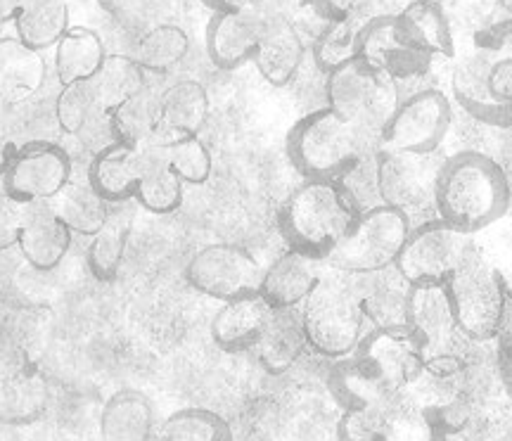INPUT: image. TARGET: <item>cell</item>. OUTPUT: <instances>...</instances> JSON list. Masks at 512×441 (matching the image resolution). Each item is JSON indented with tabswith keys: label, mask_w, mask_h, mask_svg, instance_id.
Segmentation results:
<instances>
[{
	"label": "cell",
	"mask_w": 512,
	"mask_h": 441,
	"mask_svg": "<svg viewBox=\"0 0 512 441\" xmlns=\"http://www.w3.org/2000/svg\"><path fill=\"white\" fill-rule=\"evenodd\" d=\"M486 257L491 261V268H494L498 283L503 287V294L505 299H508V304L512 306V242L508 245H501L494 252H486Z\"/></svg>",
	"instance_id": "cell-50"
},
{
	"label": "cell",
	"mask_w": 512,
	"mask_h": 441,
	"mask_svg": "<svg viewBox=\"0 0 512 441\" xmlns=\"http://www.w3.org/2000/svg\"><path fill=\"white\" fill-rule=\"evenodd\" d=\"M157 430L155 404L140 389H119L102 406V441H155Z\"/></svg>",
	"instance_id": "cell-26"
},
{
	"label": "cell",
	"mask_w": 512,
	"mask_h": 441,
	"mask_svg": "<svg viewBox=\"0 0 512 441\" xmlns=\"http://www.w3.org/2000/svg\"><path fill=\"white\" fill-rule=\"evenodd\" d=\"M486 91L496 112V129H512V57H491Z\"/></svg>",
	"instance_id": "cell-44"
},
{
	"label": "cell",
	"mask_w": 512,
	"mask_h": 441,
	"mask_svg": "<svg viewBox=\"0 0 512 441\" xmlns=\"http://www.w3.org/2000/svg\"><path fill=\"white\" fill-rule=\"evenodd\" d=\"M403 396L430 413L448 437L463 432L472 415L470 368L456 351L432 356Z\"/></svg>",
	"instance_id": "cell-8"
},
{
	"label": "cell",
	"mask_w": 512,
	"mask_h": 441,
	"mask_svg": "<svg viewBox=\"0 0 512 441\" xmlns=\"http://www.w3.org/2000/svg\"><path fill=\"white\" fill-rule=\"evenodd\" d=\"M358 60L394 81L425 74L432 65V57L418 53L403 41L396 27V15L363 19L358 29Z\"/></svg>",
	"instance_id": "cell-15"
},
{
	"label": "cell",
	"mask_w": 512,
	"mask_h": 441,
	"mask_svg": "<svg viewBox=\"0 0 512 441\" xmlns=\"http://www.w3.org/2000/svg\"><path fill=\"white\" fill-rule=\"evenodd\" d=\"M261 276L264 268L254 254L230 242H214L197 249L183 271L185 283L192 290L221 304L259 292Z\"/></svg>",
	"instance_id": "cell-10"
},
{
	"label": "cell",
	"mask_w": 512,
	"mask_h": 441,
	"mask_svg": "<svg viewBox=\"0 0 512 441\" xmlns=\"http://www.w3.org/2000/svg\"><path fill=\"white\" fill-rule=\"evenodd\" d=\"M370 145L373 140L366 133L325 105L294 121L285 152L302 178L344 181L363 164Z\"/></svg>",
	"instance_id": "cell-3"
},
{
	"label": "cell",
	"mask_w": 512,
	"mask_h": 441,
	"mask_svg": "<svg viewBox=\"0 0 512 441\" xmlns=\"http://www.w3.org/2000/svg\"><path fill=\"white\" fill-rule=\"evenodd\" d=\"M273 318L259 292L223 302L211 318V342L226 354H252Z\"/></svg>",
	"instance_id": "cell-20"
},
{
	"label": "cell",
	"mask_w": 512,
	"mask_h": 441,
	"mask_svg": "<svg viewBox=\"0 0 512 441\" xmlns=\"http://www.w3.org/2000/svg\"><path fill=\"white\" fill-rule=\"evenodd\" d=\"M306 349L309 347H306L299 309H285L273 311L271 323L252 354L268 375H283L302 359Z\"/></svg>",
	"instance_id": "cell-29"
},
{
	"label": "cell",
	"mask_w": 512,
	"mask_h": 441,
	"mask_svg": "<svg viewBox=\"0 0 512 441\" xmlns=\"http://www.w3.org/2000/svg\"><path fill=\"white\" fill-rule=\"evenodd\" d=\"M133 214L126 204H112L110 219L98 233L91 235L86 249V266L98 283H112L124 264L128 238H131Z\"/></svg>",
	"instance_id": "cell-32"
},
{
	"label": "cell",
	"mask_w": 512,
	"mask_h": 441,
	"mask_svg": "<svg viewBox=\"0 0 512 441\" xmlns=\"http://www.w3.org/2000/svg\"><path fill=\"white\" fill-rule=\"evenodd\" d=\"M323 22H361L375 0H304Z\"/></svg>",
	"instance_id": "cell-46"
},
{
	"label": "cell",
	"mask_w": 512,
	"mask_h": 441,
	"mask_svg": "<svg viewBox=\"0 0 512 441\" xmlns=\"http://www.w3.org/2000/svg\"><path fill=\"white\" fill-rule=\"evenodd\" d=\"M439 152L418 155L377 147L375 152V188L380 202L401 209L411 216L415 209L434 207L439 171L444 166Z\"/></svg>",
	"instance_id": "cell-11"
},
{
	"label": "cell",
	"mask_w": 512,
	"mask_h": 441,
	"mask_svg": "<svg viewBox=\"0 0 512 441\" xmlns=\"http://www.w3.org/2000/svg\"><path fill=\"white\" fill-rule=\"evenodd\" d=\"M472 245L475 242L448 223L430 219L411 228L394 268L411 287L444 285Z\"/></svg>",
	"instance_id": "cell-12"
},
{
	"label": "cell",
	"mask_w": 512,
	"mask_h": 441,
	"mask_svg": "<svg viewBox=\"0 0 512 441\" xmlns=\"http://www.w3.org/2000/svg\"><path fill=\"white\" fill-rule=\"evenodd\" d=\"M22 230V204L0 190V254L17 247Z\"/></svg>",
	"instance_id": "cell-48"
},
{
	"label": "cell",
	"mask_w": 512,
	"mask_h": 441,
	"mask_svg": "<svg viewBox=\"0 0 512 441\" xmlns=\"http://www.w3.org/2000/svg\"><path fill=\"white\" fill-rule=\"evenodd\" d=\"M147 3H150L152 8H159V10H171V8H178V5H181L183 0H147Z\"/></svg>",
	"instance_id": "cell-55"
},
{
	"label": "cell",
	"mask_w": 512,
	"mask_h": 441,
	"mask_svg": "<svg viewBox=\"0 0 512 441\" xmlns=\"http://www.w3.org/2000/svg\"><path fill=\"white\" fill-rule=\"evenodd\" d=\"M403 328L411 332L425 359L453 351L451 342L460 332L456 328V321H453L444 285L411 287Z\"/></svg>",
	"instance_id": "cell-17"
},
{
	"label": "cell",
	"mask_w": 512,
	"mask_h": 441,
	"mask_svg": "<svg viewBox=\"0 0 512 441\" xmlns=\"http://www.w3.org/2000/svg\"><path fill=\"white\" fill-rule=\"evenodd\" d=\"M361 207L344 181L304 178L285 197L278 212V230L287 249L316 261H328L354 230Z\"/></svg>",
	"instance_id": "cell-2"
},
{
	"label": "cell",
	"mask_w": 512,
	"mask_h": 441,
	"mask_svg": "<svg viewBox=\"0 0 512 441\" xmlns=\"http://www.w3.org/2000/svg\"><path fill=\"white\" fill-rule=\"evenodd\" d=\"M110 140L117 143L143 147L152 140L162 138V119H159V95L140 91L121 105L107 112Z\"/></svg>",
	"instance_id": "cell-34"
},
{
	"label": "cell",
	"mask_w": 512,
	"mask_h": 441,
	"mask_svg": "<svg viewBox=\"0 0 512 441\" xmlns=\"http://www.w3.org/2000/svg\"><path fill=\"white\" fill-rule=\"evenodd\" d=\"M498 5L503 12H508V17H512V0H498Z\"/></svg>",
	"instance_id": "cell-56"
},
{
	"label": "cell",
	"mask_w": 512,
	"mask_h": 441,
	"mask_svg": "<svg viewBox=\"0 0 512 441\" xmlns=\"http://www.w3.org/2000/svg\"><path fill=\"white\" fill-rule=\"evenodd\" d=\"M72 181V157L53 140H31L17 145L3 176V190L19 204L55 200Z\"/></svg>",
	"instance_id": "cell-13"
},
{
	"label": "cell",
	"mask_w": 512,
	"mask_h": 441,
	"mask_svg": "<svg viewBox=\"0 0 512 441\" xmlns=\"http://www.w3.org/2000/svg\"><path fill=\"white\" fill-rule=\"evenodd\" d=\"M50 406L46 377L34 368L0 366V425L24 427L43 418Z\"/></svg>",
	"instance_id": "cell-22"
},
{
	"label": "cell",
	"mask_w": 512,
	"mask_h": 441,
	"mask_svg": "<svg viewBox=\"0 0 512 441\" xmlns=\"http://www.w3.org/2000/svg\"><path fill=\"white\" fill-rule=\"evenodd\" d=\"M325 98L328 107L356 129H361L380 147V131L389 114L399 105L396 81L377 74L361 60L335 69L325 76Z\"/></svg>",
	"instance_id": "cell-7"
},
{
	"label": "cell",
	"mask_w": 512,
	"mask_h": 441,
	"mask_svg": "<svg viewBox=\"0 0 512 441\" xmlns=\"http://www.w3.org/2000/svg\"><path fill=\"white\" fill-rule=\"evenodd\" d=\"M306 347L320 359L342 361L354 356L366 335V316L354 285L344 280H320L306 302L299 306Z\"/></svg>",
	"instance_id": "cell-5"
},
{
	"label": "cell",
	"mask_w": 512,
	"mask_h": 441,
	"mask_svg": "<svg viewBox=\"0 0 512 441\" xmlns=\"http://www.w3.org/2000/svg\"><path fill=\"white\" fill-rule=\"evenodd\" d=\"M24 3H27V0H0V27L8 22H15V17L19 15Z\"/></svg>",
	"instance_id": "cell-53"
},
{
	"label": "cell",
	"mask_w": 512,
	"mask_h": 441,
	"mask_svg": "<svg viewBox=\"0 0 512 441\" xmlns=\"http://www.w3.org/2000/svg\"><path fill=\"white\" fill-rule=\"evenodd\" d=\"M510 181L494 157L460 150L446 157L439 171L434 209L437 219L458 233L472 235L491 228L510 209Z\"/></svg>",
	"instance_id": "cell-1"
},
{
	"label": "cell",
	"mask_w": 512,
	"mask_h": 441,
	"mask_svg": "<svg viewBox=\"0 0 512 441\" xmlns=\"http://www.w3.org/2000/svg\"><path fill=\"white\" fill-rule=\"evenodd\" d=\"M453 121V105L439 88H425L399 100L380 131V147L430 155L444 145Z\"/></svg>",
	"instance_id": "cell-9"
},
{
	"label": "cell",
	"mask_w": 512,
	"mask_h": 441,
	"mask_svg": "<svg viewBox=\"0 0 512 441\" xmlns=\"http://www.w3.org/2000/svg\"><path fill=\"white\" fill-rule=\"evenodd\" d=\"M354 359L394 394L406 392L425 366V354L406 328H370Z\"/></svg>",
	"instance_id": "cell-14"
},
{
	"label": "cell",
	"mask_w": 512,
	"mask_h": 441,
	"mask_svg": "<svg viewBox=\"0 0 512 441\" xmlns=\"http://www.w3.org/2000/svg\"><path fill=\"white\" fill-rule=\"evenodd\" d=\"M358 29L361 22H325L311 46L313 65L328 76L358 57Z\"/></svg>",
	"instance_id": "cell-42"
},
{
	"label": "cell",
	"mask_w": 512,
	"mask_h": 441,
	"mask_svg": "<svg viewBox=\"0 0 512 441\" xmlns=\"http://www.w3.org/2000/svg\"><path fill=\"white\" fill-rule=\"evenodd\" d=\"M211 112L207 88L195 79H178L159 93V119H162V138L200 136Z\"/></svg>",
	"instance_id": "cell-27"
},
{
	"label": "cell",
	"mask_w": 512,
	"mask_h": 441,
	"mask_svg": "<svg viewBox=\"0 0 512 441\" xmlns=\"http://www.w3.org/2000/svg\"><path fill=\"white\" fill-rule=\"evenodd\" d=\"M408 233H411V216L380 202L361 212L354 230L325 264L344 276H370V273L387 271L399 259Z\"/></svg>",
	"instance_id": "cell-6"
},
{
	"label": "cell",
	"mask_w": 512,
	"mask_h": 441,
	"mask_svg": "<svg viewBox=\"0 0 512 441\" xmlns=\"http://www.w3.org/2000/svg\"><path fill=\"white\" fill-rule=\"evenodd\" d=\"M140 152V181L133 195V202H138L145 212L166 216L181 209L185 183L174 174L164 155V138L152 140Z\"/></svg>",
	"instance_id": "cell-25"
},
{
	"label": "cell",
	"mask_w": 512,
	"mask_h": 441,
	"mask_svg": "<svg viewBox=\"0 0 512 441\" xmlns=\"http://www.w3.org/2000/svg\"><path fill=\"white\" fill-rule=\"evenodd\" d=\"M91 81L107 112L147 88L145 69L138 65L136 57L124 53H107L105 62Z\"/></svg>",
	"instance_id": "cell-38"
},
{
	"label": "cell",
	"mask_w": 512,
	"mask_h": 441,
	"mask_svg": "<svg viewBox=\"0 0 512 441\" xmlns=\"http://www.w3.org/2000/svg\"><path fill=\"white\" fill-rule=\"evenodd\" d=\"M320 266H323V261L287 249L271 266L264 268L259 294L273 311L299 309L323 280Z\"/></svg>",
	"instance_id": "cell-21"
},
{
	"label": "cell",
	"mask_w": 512,
	"mask_h": 441,
	"mask_svg": "<svg viewBox=\"0 0 512 441\" xmlns=\"http://www.w3.org/2000/svg\"><path fill=\"white\" fill-rule=\"evenodd\" d=\"M15 36L34 50L55 48L72 27L69 0H27L15 17Z\"/></svg>",
	"instance_id": "cell-35"
},
{
	"label": "cell",
	"mask_w": 512,
	"mask_h": 441,
	"mask_svg": "<svg viewBox=\"0 0 512 441\" xmlns=\"http://www.w3.org/2000/svg\"><path fill=\"white\" fill-rule=\"evenodd\" d=\"M444 292L460 337L470 342H494L508 318L510 304L491 261L477 245L446 278Z\"/></svg>",
	"instance_id": "cell-4"
},
{
	"label": "cell",
	"mask_w": 512,
	"mask_h": 441,
	"mask_svg": "<svg viewBox=\"0 0 512 441\" xmlns=\"http://www.w3.org/2000/svg\"><path fill=\"white\" fill-rule=\"evenodd\" d=\"M475 50L489 57H512V17L498 19L475 34Z\"/></svg>",
	"instance_id": "cell-47"
},
{
	"label": "cell",
	"mask_w": 512,
	"mask_h": 441,
	"mask_svg": "<svg viewBox=\"0 0 512 441\" xmlns=\"http://www.w3.org/2000/svg\"><path fill=\"white\" fill-rule=\"evenodd\" d=\"M164 155L174 174L185 185H204L211 178L214 159H211L209 147L202 143L200 136L164 140Z\"/></svg>",
	"instance_id": "cell-43"
},
{
	"label": "cell",
	"mask_w": 512,
	"mask_h": 441,
	"mask_svg": "<svg viewBox=\"0 0 512 441\" xmlns=\"http://www.w3.org/2000/svg\"><path fill=\"white\" fill-rule=\"evenodd\" d=\"M261 29H264V15L259 10L214 12L204 31V46L211 65L223 72H235L252 62Z\"/></svg>",
	"instance_id": "cell-18"
},
{
	"label": "cell",
	"mask_w": 512,
	"mask_h": 441,
	"mask_svg": "<svg viewBox=\"0 0 512 441\" xmlns=\"http://www.w3.org/2000/svg\"><path fill=\"white\" fill-rule=\"evenodd\" d=\"M496 368L498 377H501V385L505 394L510 396L512 401V306L508 311V318H505L501 332L496 337Z\"/></svg>",
	"instance_id": "cell-49"
},
{
	"label": "cell",
	"mask_w": 512,
	"mask_h": 441,
	"mask_svg": "<svg viewBox=\"0 0 512 441\" xmlns=\"http://www.w3.org/2000/svg\"><path fill=\"white\" fill-rule=\"evenodd\" d=\"M356 278H361V285H354V290L366 321L373 328H403L411 285L396 273V268Z\"/></svg>",
	"instance_id": "cell-28"
},
{
	"label": "cell",
	"mask_w": 512,
	"mask_h": 441,
	"mask_svg": "<svg viewBox=\"0 0 512 441\" xmlns=\"http://www.w3.org/2000/svg\"><path fill=\"white\" fill-rule=\"evenodd\" d=\"M46 81V60L22 38H0V100H24Z\"/></svg>",
	"instance_id": "cell-30"
},
{
	"label": "cell",
	"mask_w": 512,
	"mask_h": 441,
	"mask_svg": "<svg viewBox=\"0 0 512 441\" xmlns=\"http://www.w3.org/2000/svg\"><path fill=\"white\" fill-rule=\"evenodd\" d=\"M377 441H448V434L430 413L401 394L384 415Z\"/></svg>",
	"instance_id": "cell-41"
},
{
	"label": "cell",
	"mask_w": 512,
	"mask_h": 441,
	"mask_svg": "<svg viewBox=\"0 0 512 441\" xmlns=\"http://www.w3.org/2000/svg\"><path fill=\"white\" fill-rule=\"evenodd\" d=\"M396 27L408 46L427 57H456L451 22L437 0H406L396 12Z\"/></svg>",
	"instance_id": "cell-23"
},
{
	"label": "cell",
	"mask_w": 512,
	"mask_h": 441,
	"mask_svg": "<svg viewBox=\"0 0 512 441\" xmlns=\"http://www.w3.org/2000/svg\"><path fill=\"white\" fill-rule=\"evenodd\" d=\"M155 441H235L233 427L211 408L190 406L174 411L159 425Z\"/></svg>",
	"instance_id": "cell-39"
},
{
	"label": "cell",
	"mask_w": 512,
	"mask_h": 441,
	"mask_svg": "<svg viewBox=\"0 0 512 441\" xmlns=\"http://www.w3.org/2000/svg\"><path fill=\"white\" fill-rule=\"evenodd\" d=\"M304 55V41L292 19L287 15H264V29L252 57L261 79L275 88L287 86L302 69Z\"/></svg>",
	"instance_id": "cell-19"
},
{
	"label": "cell",
	"mask_w": 512,
	"mask_h": 441,
	"mask_svg": "<svg viewBox=\"0 0 512 441\" xmlns=\"http://www.w3.org/2000/svg\"><path fill=\"white\" fill-rule=\"evenodd\" d=\"M74 233L50 200L22 204L19 252L34 271H55L72 247Z\"/></svg>",
	"instance_id": "cell-16"
},
{
	"label": "cell",
	"mask_w": 512,
	"mask_h": 441,
	"mask_svg": "<svg viewBox=\"0 0 512 441\" xmlns=\"http://www.w3.org/2000/svg\"><path fill=\"white\" fill-rule=\"evenodd\" d=\"M17 152V145L12 143L10 138H5L3 133H0V181H3L5 171H8V166L12 162V157H15Z\"/></svg>",
	"instance_id": "cell-52"
},
{
	"label": "cell",
	"mask_w": 512,
	"mask_h": 441,
	"mask_svg": "<svg viewBox=\"0 0 512 441\" xmlns=\"http://www.w3.org/2000/svg\"><path fill=\"white\" fill-rule=\"evenodd\" d=\"M328 389L342 411L347 408H389L401 396L389 392L354 356L332 363Z\"/></svg>",
	"instance_id": "cell-31"
},
{
	"label": "cell",
	"mask_w": 512,
	"mask_h": 441,
	"mask_svg": "<svg viewBox=\"0 0 512 441\" xmlns=\"http://www.w3.org/2000/svg\"><path fill=\"white\" fill-rule=\"evenodd\" d=\"M98 3L102 5V8L105 10H110V12H119V10H124L128 3H131V0H98Z\"/></svg>",
	"instance_id": "cell-54"
},
{
	"label": "cell",
	"mask_w": 512,
	"mask_h": 441,
	"mask_svg": "<svg viewBox=\"0 0 512 441\" xmlns=\"http://www.w3.org/2000/svg\"><path fill=\"white\" fill-rule=\"evenodd\" d=\"M389 408H347L339 413L337 441H377Z\"/></svg>",
	"instance_id": "cell-45"
},
{
	"label": "cell",
	"mask_w": 512,
	"mask_h": 441,
	"mask_svg": "<svg viewBox=\"0 0 512 441\" xmlns=\"http://www.w3.org/2000/svg\"><path fill=\"white\" fill-rule=\"evenodd\" d=\"M98 119H107V110L93 81H76L62 86L55 100V121L62 133L81 136Z\"/></svg>",
	"instance_id": "cell-40"
},
{
	"label": "cell",
	"mask_w": 512,
	"mask_h": 441,
	"mask_svg": "<svg viewBox=\"0 0 512 441\" xmlns=\"http://www.w3.org/2000/svg\"><path fill=\"white\" fill-rule=\"evenodd\" d=\"M211 12H240V10H256L261 0H202Z\"/></svg>",
	"instance_id": "cell-51"
},
{
	"label": "cell",
	"mask_w": 512,
	"mask_h": 441,
	"mask_svg": "<svg viewBox=\"0 0 512 441\" xmlns=\"http://www.w3.org/2000/svg\"><path fill=\"white\" fill-rule=\"evenodd\" d=\"M50 202L55 204L57 214L62 216V221L67 223L69 230L74 235H86V238L98 233L105 226V221L110 219L112 212V204L95 193L88 178L76 181L72 176V181L64 185L62 193Z\"/></svg>",
	"instance_id": "cell-36"
},
{
	"label": "cell",
	"mask_w": 512,
	"mask_h": 441,
	"mask_svg": "<svg viewBox=\"0 0 512 441\" xmlns=\"http://www.w3.org/2000/svg\"><path fill=\"white\" fill-rule=\"evenodd\" d=\"M190 53V36L185 34L183 27L174 22L155 24L140 36L136 53L133 57L138 65L145 69V74H169L181 65Z\"/></svg>",
	"instance_id": "cell-37"
},
{
	"label": "cell",
	"mask_w": 512,
	"mask_h": 441,
	"mask_svg": "<svg viewBox=\"0 0 512 441\" xmlns=\"http://www.w3.org/2000/svg\"><path fill=\"white\" fill-rule=\"evenodd\" d=\"M107 50L102 38L88 27H69L55 46V74L62 86L91 81L105 62Z\"/></svg>",
	"instance_id": "cell-33"
},
{
	"label": "cell",
	"mask_w": 512,
	"mask_h": 441,
	"mask_svg": "<svg viewBox=\"0 0 512 441\" xmlns=\"http://www.w3.org/2000/svg\"><path fill=\"white\" fill-rule=\"evenodd\" d=\"M88 183L102 200L110 204H126L136 195L140 181V152L138 147L107 140L91 157L86 171Z\"/></svg>",
	"instance_id": "cell-24"
}]
</instances>
